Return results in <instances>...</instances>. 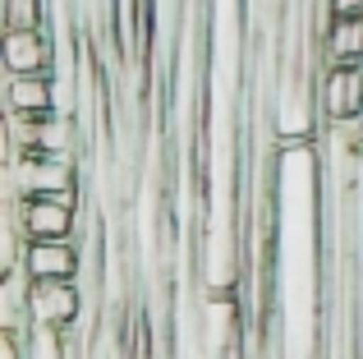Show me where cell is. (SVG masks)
Segmentation results:
<instances>
[{
    "label": "cell",
    "instance_id": "1",
    "mask_svg": "<svg viewBox=\"0 0 363 359\" xmlns=\"http://www.w3.org/2000/svg\"><path fill=\"white\" fill-rule=\"evenodd\" d=\"M9 221L23 240H74L79 231V207L74 194H42V198H14Z\"/></svg>",
    "mask_w": 363,
    "mask_h": 359
},
{
    "label": "cell",
    "instance_id": "2",
    "mask_svg": "<svg viewBox=\"0 0 363 359\" xmlns=\"http://www.w3.org/2000/svg\"><path fill=\"white\" fill-rule=\"evenodd\" d=\"M9 184L14 198H42V194H74V166L55 153H18L9 157Z\"/></svg>",
    "mask_w": 363,
    "mask_h": 359
},
{
    "label": "cell",
    "instance_id": "3",
    "mask_svg": "<svg viewBox=\"0 0 363 359\" xmlns=\"http://www.w3.org/2000/svg\"><path fill=\"white\" fill-rule=\"evenodd\" d=\"M318 111L331 125H363V65H327L322 70Z\"/></svg>",
    "mask_w": 363,
    "mask_h": 359
},
{
    "label": "cell",
    "instance_id": "4",
    "mask_svg": "<svg viewBox=\"0 0 363 359\" xmlns=\"http://www.w3.org/2000/svg\"><path fill=\"white\" fill-rule=\"evenodd\" d=\"M79 309H83L79 281H33V290H28V323L37 332L65 336L79 323Z\"/></svg>",
    "mask_w": 363,
    "mask_h": 359
},
{
    "label": "cell",
    "instance_id": "5",
    "mask_svg": "<svg viewBox=\"0 0 363 359\" xmlns=\"http://www.w3.org/2000/svg\"><path fill=\"white\" fill-rule=\"evenodd\" d=\"M18 267L33 281H79V267H83L79 240H28Z\"/></svg>",
    "mask_w": 363,
    "mask_h": 359
},
{
    "label": "cell",
    "instance_id": "6",
    "mask_svg": "<svg viewBox=\"0 0 363 359\" xmlns=\"http://www.w3.org/2000/svg\"><path fill=\"white\" fill-rule=\"evenodd\" d=\"M5 70L9 74H51L55 70V42L46 28H5Z\"/></svg>",
    "mask_w": 363,
    "mask_h": 359
},
{
    "label": "cell",
    "instance_id": "7",
    "mask_svg": "<svg viewBox=\"0 0 363 359\" xmlns=\"http://www.w3.org/2000/svg\"><path fill=\"white\" fill-rule=\"evenodd\" d=\"M9 116H55V83L51 74H9L5 83Z\"/></svg>",
    "mask_w": 363,
    "mask_h": 359
},
{
    "label": "cell",
    "instance_id": "8",
    "mask_svg": "<svg viewBox=\"0 0 363 359\" xmlns=\"http://www.w3.org/2000/svg\"><path fill=\"white\" fill-rule=\"evenodd\" d=\"M327 65H363V18H331L322 33Z\"/></svg>",
    "mask_w": 363,
    "mask_h": 359
},
{
    "label": "cell",
    "instance_id": "9",
    "mask_svg": "<svg viewBox=\"0 0 363 359\" xmlns=\"http://www.w3.org/2000/svg\"><path fill=\"white\" fill-rule=\"evenodd\" d=\"M331 18H363V0H327Z\"/></svg>",
    "mask_w": 363,
    "mask_h": 359
}]
</instances>
